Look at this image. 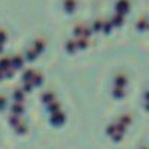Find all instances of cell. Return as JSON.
I'll return each instance as SVG.
<instances>
[{
	"label": "cell",
	"instance_id": "1",
	"mask_svg": "<svg viewBox=\"0 0 149 149\" xmlns=\"http://www.w3.org/2000/svg\"><path fill=\"white\" fill-rule=\"evenodd\" d=\"M145 25H146V19L143 18V19H140V21H139V27H145Z\"/></svg>",
	"mask_w": 149,
	"mask_h": 149
}]
</instances>
